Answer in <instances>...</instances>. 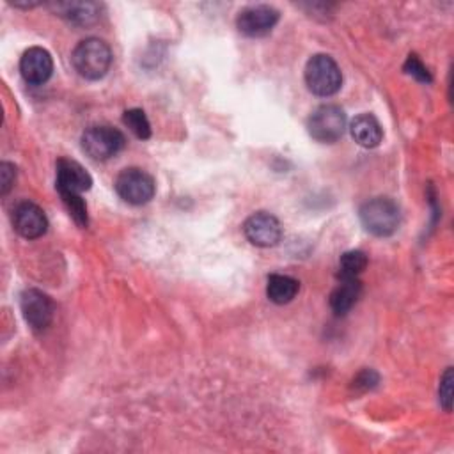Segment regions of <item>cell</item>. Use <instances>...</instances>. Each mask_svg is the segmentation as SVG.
Masks as SVG:
<instances>
[{"mask_svg":"<svg viewBox=\"0 0 454 454\" xmlns=\"http://www.w3.org/2000/svg\"><path fill=\"white\" fill-rule=\"evenodd\" d=\"M404 69H406L411 76H415L417 80H420V82H431L429 71H427L426 66L417 59V55H410V57H408Z\"/></svg>","mask_w":454,"mask_h":454,"instance_id":"cell-21","label":"cell"},{"mask_svg":"<svg viewBox=\"0 0 454 454\" xmlns=\"http://www.w3.org/2000/svg\"><path fill=\"white\" fill-rule=\"evenodd\" d=\"M115 192L122 200L133 206H140L149 202L154 197L156 184L154 179L142 168H124L115 177Z\"/></svg>","mask_w":454,"mask_h":454,"instance_id":"cell-6","label":"cell"},{"mask_svg":"<svg viewBox=\"0 0 454 454\" xmlns=\"http://www.w3.org/2000/svg\"><path fill=\"white\" fill-rule=\"evenodd\" d=\"M71 62L80 76L87 80H99L112 66V50L103 39L89 37L74 46Z\"/></svg>","mask_w":454,"mask_h":454,"instance_id":"cell-1","label":"cell"},{"mask_svg":"<svg viewBox=\"0 0 454 454\" xmlns=\"http://www.w3.org/2000/svg\"><path fill=\"white\" fill-rule=\"evenodd\" d=\"M307 129L314 140L321 144H333L344 135L346 114L337 105H321L310 114Z\"/></svg>","mask_w":454,"mask_h":454,"instance_id":"cell-4","label":"cell"},{"mask_svg":"<svg viewBox=\"0 0 454 454\" xmlns=\"http://www.w3.org/2000/svg\"><path fill=\"white\" fill-rule=\"evenodd\" d=\"M351 137L362 147H376L383 140V128L372 114H360L351 121Z\"/></svg>","mask_w":454,"mask_h":454,"instance_id":"cell-13","label":"cell"},{"mask_svg":"<svg viewBox=\"0 0 454 454\" xmlns=\"http://www.w3.org/2000/svg\"><path fill=\"white\" fill-rule=\"evenodd\" d=\"M126 140L124 135L112 126L101 124V126H90L82 135V147L83 151L98 161L110 160L115 156L122 147Z\"/></svg>","mask_w":454,"mask_h":454,"instance_id":"cell-5","label":"cell"},{"mask_svg":"<svg viewBox=\"0 0 454 454\" xmlns=\"http://www.w3.org/2000/svg\"><path fill=\"white\" fill-rule=\"evenodd\" d=\"M355 387L356 388H362V390H367V388H371V387H374L376 383H378V374L374 372V371H371V369H367V371H364V372H360L356 378H355Z\"/></svg>","mask_w":454,"mask_h":454,"instance_id":"cell-23","label":"cell"},{"mask_svg":"<svg viewBox=\"0 0 454 454\" xmlns=\"http://www.w3.org/2000/svg\"><path fill=\"white\" fill-rule=\"evenodd\" d=\"M62 202L67 207L69 215L73 216V220L80 225V227H87L89 218H87V206L82 199L80 193H69V192H60Z\"/></svg>","mask_w":454,"mask_h":454,"instance_id":"cell-19","label":"cell"},{"mask_svg":"<svg viewBox=\"0 0 454 454\" xmlns=\"http://www.w3.org/2000/svg\"><path fill=\"white\" fill-rule=\"evenodd\" d=\"M12 225L20 236L27 239H35L46 232L48 220L44 211L37 204L23 200L12 211Z\"/></svg>","mask_w":454,"mask_h":454,"instance_id":"cell-10","label":"cell"},{"mask_svg":"<svg viewBox=\"0 0 454 454\" xmlns=\"http://www.w3.org/2000/svg\"><path fill=\"white\" fill-rule=\"evenodd\" d=\"M360 222L374 236L385 238L397 231L401 223V211L390 197H374L362 204Z\"/></svg>","mask_w":454,"mask_h":454,"instance_id":"cell-2","label":"cell"},{"mask_svg":"<svg viewBox=\"0 0 454 454\" xmlns=\"http://www.w3.org/2000/svg\"><path fill=\"white\" fill-rule=\"evenodd\" d=\"M438 395H440L442 406L449 411L450 410V403H452V369L450 367L443 372V376L440 380Z\"/></svg>","mask_w":454,"mask_h":454,"instance_id":"cell-20","label":"cell"},{"mask_svg":"<svg viewBox=\"0 0 454 454\" xmlns=\"http://www.w3.org/2000/svg\"><path fill=\"white\" fill-rule=\"evenodd\" d=\"M278 18V11L271 5H250L238 14L236 27L247 37H262L273 30Z\"/></svg>","mask_w":454,"mask_h":454,"instance_id":"cell-8","label":"cell"},{"mask_svg":"<svg viewBox=\"0 0 454 454\" xmlns=\"http://www.w3.org/2000/svg\"><path fill=\"white\" fill-rule=\"evenodd\" d=\"M300 284L296 278L289 277V275H270L268 277V284H266V294L268 298L277 303V305H284L289 303L296 294H298Z\"/></svg>","mask_w":454,"mask_h":454,"instance_id":"cell-16","label":"cell"},{"mask_svg":"<svg viewBox=\"0 0 454 454\" xmlns=\"http://www.w3.org/2000/svg\"><path fill=\"white\" fill-rule=\"evenodd\" d=\"M20 73L25 82L32 85H41L50 80L53 73V59L50 51L41 46L28 48L20 60Z\"/></svg>","mask_w":454,"mask_h":454,"instance_id":"cell-11","label":"cell"},{"mask_svg":"<svg viewBox=\"0 0 454 454\" xmlns=\"http://www.w3.org/2000/svg\"><path fill=\"white\" fill-rule=\"evenodd\" d=\"M367 266V255L362 250L344 252L339 259V277L340 278H358V275Z\"/></svg>","mask_w":454,"mask_h":454,"instance_id":"cell-17","label":"cell"},{"mask_svg":"<svg viewBox=\"0 0 454 454\" xmlns=\"http://www.w3.org/2000/svg\"><path fill=\"white\" fill-rule=\"evenodd\" d=\"M122 122L128 126V129L137 137V138H149L151 137V124L147 121V115L140 108H131L126 110L122 115Z\"/></svg>","mask_w":454,"mask_h":454,"instance_id":"cell-18","label":"cell"},{"mask_svg":"<svg viewBox=\"0 0 454 454\" xmlns=\"http://www.w3.org/2000/svg\"><path fill=\"white\" fill-rule=\"evenodd\" d=\"M55 12L74 25H90L99 18L101 7L94 2H59L51 5Z\"/></svg>","mask_w":454,"mask_h":454,"instance_id":"cell-14","label":"cell"},{"mask_svg":"<svg viewBox=\"0 0 454 454\" xmlns=\"http://www.w3.org/2000/svg\"><path fill=\"white\" fill-rule=\"evenodd\" d=\"M305 83L316 96H333L342 85V73L330 55L317 53L305 66Z\"/></svg>","mask_w":454,"mask_h":454,"instance_id":"cell-3","label":"cell"},{"mask_svg":"<svg viewBox=\"0 0 454 454\" xmlns=\"http://www.w3.org/2000/svg\"><path fill=\"white\" fill-rule=\"evenodd\" d=\"M243 232L247 239L255 247H273L282 238V227L277 216L266 211H257L250 215L243 223Z\"/></svg>","mask_w":454,"mask_h":454,"instance_id":"cell-9","label":"cell"},{"mask_svg":"<svg viewBox=\"0 0 454 454\" xmlns=\"http://www.w3.org/2000/svg\"><path fill=\"white\" fill-rule=\"evenodd\" d=\"M20 307H21L25 321L28 323V326L32 330L41 332L50 326V323L53 319L55 305L46 293L34 289V287L25 289L20 296Z\"/></svg>","mask_w":454,"mask_h":454,"instance_id":"cell-7","label":"cell"},{"mask_svg":"<svg viewBox=\"0 0 454 454\" xmlns=\"http://www.w3.org/2000/svg\"><path fill=\"white\" fill-rule=\"evenodd\" d=\"M92 179L89 172L74 160L60 158L57 161V190L69 193H83L90 188Z\"/></svg>","mask_w":454,"mask_h":454,"instance_id":"cell-12","label":"cell"},{"mask_svg":"<svg viewBox=\"0 0 454 454\" xmlns=\"http://www.w3.org/2000/svg\"><path fill=\"white\" fill-rule=\"evenodd\" d=\"M14 179H16L14 165L7 163V161H2L0 163V193L2 195H5L12 188Z\"/></svg>","mask_w":454,"mask_h":454,"instance_id":"cell-22","label":"cell"},{"mask_svg":"<svg viewBox=\"0 0 454 454\" xmlns=\"http://www.w3.org/2000/svg\"><path fill=\"white\" fill-rule=\"evenodd\" d=\"M362 293L358 278H340V284L330 294V307L337 316H344L351 310Z\"/></svg>","mask_w":454,"mask_h":454,"instance_id":"cell-15","label":"cell"}]
</instances>
